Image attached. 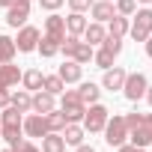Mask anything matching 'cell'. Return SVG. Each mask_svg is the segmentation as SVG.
Returning <instances> with one entry per match:
<instances>
[{
	"instance_id": "obj_1",
	"label": "cell",
	"mask_w": 152,
	"mask_h": 152,
	"mask_svg": "<svg viewBox=\"0 0 152 152\" xmlns=\"http://www.w3.org/2000/svg\"><path fill=\"white\" fill-rule=\"evenodd\" d=\"M125 125H128V137H131L134 146L152 143V113H128Z\"/></svg>"
},
{
	"instance_id": "obj_2",
	"label": "cell",
	"mask_w": 152,
	"mask_h": 152,
	"mask_svg": "<svg viewBox=\"0 0 152 152\" xmlns=\"http://www.w3.org/2000/svg\"><path fill=\"white\" fill-rule=\"evenodd\" d=\"M107 119H110L107 107H104V104H93V107L84 113V128H87L90 134H96V131H104Z\"/></svg>"
},
{
	"instance_id": "obj_3",
	"label": "cell",
	"mask_w": 152,
	"mask_h": 152,
	"mask_svg": "<svg viewBox=\"0 0 152 152\" xmlns=\"http://www.w3.org/2000/svg\"><path fill=\"white\" fill-rule=\"evenodd\" d=\"M104 140L110 143V146H122L125 143V137H128V125H125V116H113V119H107V125H104Z\"/></svg>"
},
{
	"instance_id": "obj_4",
	"label": "cell",
	"mask_w": 152,
	"mask_h": 152,
	"mask_svg": "<svg viewBox=\"0 0 152 152\" xmlns=\"http://www.w3.org/2000/svg\"><path fill=\"white\" fill-rule=\"evenodd\" d=\"M152 33V9H140L134 15V27H131V39L134 42H146Z\"/></svg>"
},
{
	"instance_id": "obj_5",
	"label": "cell",
	"mask_w": 152,
	"mask_h": 152,
	"mask_svg": "<svg viewBox=\"0 0 152 152\" xmlns=\"http://www.w3.org/2000/svg\"><path fill=\"white\" fill-rule=\"evenodd\" d=\"M146 78L140 72H134V75H125V84H122V90H125V99H131V102H137L140 96H146Z\"/></svg>"
},
{
	"instance_id": "obj_6",
	"label": "cell",
	"mask_w": 152,
	"mask_h": 152,
	"mask_svg": "<svg viewBox=\"0 0 152 152\" xmlns=\"http://www.w3.org/2000/svg\"><path fill=\"white\" fill-rule=\"evenodd\" d=\"M6 9H9V12H6V21H9L12 27H21V24L30 18V0H12Z\"/></svg>"
},
{
	"instance_id": "obj_7",
	"label": "cell",
	"mask_w": 152,
	"mask_h": 152,
	"mask_svg": "<svg viewBox=\"0 0 152 152\" xmlns=\"http://www.w3.org/2000/svg\"><path fill=\"white\" fill-rule=\"evenodd\" d=\"M21 128L30 134V137H45L48 134V122H45V113H33L21 122Z\"/></svg>"
},
{
	"instance_id": "obj_8",
	"label": "cell",
	"mask_w": 152,
	"mask_h": 152,
	"mask_svg": "<svg viewBox=\"0 0 152 152\" xmlns=\"http://www.w3.org/2000/svg\"><path fill=\"white\" fill-rule=\"evenodd\" d=\"M45 36L63 45V39H66V18H60V15H51V18L45 21Z\"/></svg>"
},
{
	"instance_id": "obj_9",
	"label": "cell",
	"mask_w": 152,
	"mask_h": 152,
	"mask_svg": "<svg viewBox=\"0 0 152 152\" xmlns=\"http://www.w3.org/2000/svg\"><path fill=\"white\" fill-rule=\"evenodd\" d=\"M36 45H39V30H36V27H21V33H18V39H15V48L27 54V51H33Z\"/></svg>"
},
{
	"instance_id": "obj_10",
	"label": "cell",
	"mask_w": 152,
	"mask_h": 152,
	"mask_svg": "<svg viewBox=\"0 0 152 152\" xmlns=\"http://www.w3.org/2000/svg\"><path fill=\"white\" fill-rule=\"evenodd\" d=\"M125 69H119V66H113V69H104V90H122V84H125Z\"/></svg>"
},
{
	"instance_id": "obj_11",
	"label": "cell",
	"mask_w": 152,
	"mask_h": 152,
	"mask_svg": "<svg viewBox=\"0 0 152 152\" xmlns=\"http://www.w3.org/2000/svg\"><path fill=\"white\" fill-rule=\"evenodd\" d=\"M21 81V72H18V66H9V63H0V87H15Z\"/></svg>"
},
{
	"instance_id": "obj_12",
	"label": "cell",
	"mask_w": 152,
	"mask_h": 152,
	"mask_svg": "<svg viewBox=\"0 0 152 152\" xmlns=\"http://www.w3.org/2000/svg\"><path fill=\"white\" fill-rule=\"evenodd\" d=\"M60 78H63V84H78L81 81V63H75V60H69V63H63L60 66Z\"/></svg>"
},
{
	"instance_id": "obj_13",
	"label": "cell",
	"mask_w": 152,
	"mask_h": 152,
	"mask_svg": "<svg viewBox=\"0 0 152 152\" xmlns=\"http://www.w3.org/2000/svg\"><path fill=\"white\" fill-rule=\"evenodd\" d=\"M42 152H66V140L60 131H48L42 137Z\"/></svg>"
},
{
	"instance_id": "obj_14",
	"label": "cell",
	"mask_w": 152,
	"mask_h": 152,
	"mask_svg": "<svg viewBox=\"0 0 152 152\" xmlns=\"http://www.w3.org/2000/svg\"><path fill=\"white\" fill-rule=\"evenodd\" d=\"M90 9H93V18H96L99 24H102V21H110V18L116 15V12H113V0H99V3H93Z\"/></svg>"
},
{
	"instance_id": "obj_15",
	"label": "cell",
	"mask_w": 152,
	"mask_h": 152,
	"mask_svg": "<svg viewBox=\"0 0 152 152\" xmlns=\"http://www.w3.org/2000/svg\"><path fill=\"white\" fill-rule=\"evenodd\" d=\"M9 104H12L15 110H21V113H27V110L33 107V96H30L27 90H18V93H9Z\"/></svg>"
},
{
	"instance_id": "obj_16",
	"label": "cell",
	"mask_w": 152,
	"mask_h": 152,
	"mask_svg": "<svg viewBox=\"0 0 152 152\" xmlns=\"http://www.w3.org/2000/svg\"><path fill=\"white\" fill-rule=\"evenodd\" d=\"M63 140H66V146H81V143H84V128L75 125V122H66V128H63Z\"/></svg>"
},
{
	"instance_id": "obj_17",
	"label": "cell",
	"mask_w": 152,
	"mask_h": 152,
	"mask_svg": "<svg viewBox=\"0 0 152 152\" xmlns=\"http://www.w3.org/2000/svg\"><path fill=\"white\" fill-rule=\"evenodd\" d=\"M33 110L36 113H51L54 110V96L45 90V93H36L33 96Z\"/></svg>"
},
{
	"instance_id": "obj_18",
	"label": "cell",
	"mask_w": 152,
	"mask_h": 152,
	"mask_svg": "<svg viewBox=\"0 0 152 152\" xmlns=\"http://www.w3.org/2000/svg\"><path fill=\"white\" fill-rule=\"evenodd\" d=\"M66 30H69V36H81V33L87 30V18H84L81 12H72V15L66 18Z\"/></svg>"
},
{
	"instance_id": "obj_19",
	"label": "cell",
	"mask_w": 152,
	"mask_h": 152,
	"mask_svg": "<svg viewBox=\"0 0 152 152\" xmlns=\"http://www.w3.org/2000/svg\"><path fill=\"white\" fill-rule=\"evenodd\" d=\"M107 24H110V27H107V36H116V39H122V36L128 33V18H125V15H113Z\"/></svg>"
},
{
	"instance_id": "obj_20",
	"label": "cell",
	"mask_w": 152,
	"mask_h": 152,
	"mask_svg": "<svg viewBox=\"0 0 152 152\" xmlns=\"http://www.w3.org/2000/svg\"><path fill=\"white\" fill-rule=\"evenodd\" d=\"M104 27L96 21V24H87V30H84V39H87V45H102L104 42Z\"/></svg>"
},
{
	"instance_id": "obj_21",
	"label": "cell",
	"mask_w": 152,
	"mask_h": 152,
	"mask_svg": "<svg viewBox=\"0 0 152 152\" xmlns=\"http://www.w3.org/2000/svg\"><path fill=\"white\" fill-rule=\"evenodd\" d=\"M72 60H75V63H81V66L90 63V60H93V45H87V42L78 39V45L72 48Z\"/></svg>"
},
{
	"instance_id": "obj_22",
	"label": "cell",
	"mask_w": 152,
	"mask_h": 152,
	"mask_svg": "<svg viewBox=\"0 0 152 152\" xmlns=\"http://www.w3.org/2000/svg\"><path fill=\"white\" fill-rule=\"evenodd\" d=\"M99 93H102V90H99L93 81L81 84V90H78V96H81V102H84V104H96V102H99Z\"/></svg>"
},
{
	"instance_id": "obj_23",
	"label": "cell",
	"mask_w": 152,
	"mask_h": 152,
	"mask_svg": "<svg viewBox=\"0 0 152 152\" xmlns=\"http://www.w3.org/2000/svg\"><path fill=\"white\" fill-rule=\"evenodd\" d=\"M15 39H9V36H0V63H12V57H15Z\"/></svg>"
},
{
	"instance_id": "obj_24",
	"label": "cell",
	"mask_w": 152,
	"mask_h": 152,
	"mask_svg": "<svg viewBox=\"0 0 152 152\" xmlns=\"http://www.w3.org/2000/svg\"><path fill=\"white\" fill-rule=\"evenodd\" d=\"M21 81H24V87H27V90H42L45 75H42L39 69H30V72H24V75H21Z\"/></svg>"
},
{
	"instance_id": "obj_25",
	"label": "cell",
	"mask_w": 152,
	"mask_h": 152,
	"mask_svg": "<svg viewBox=\"0 0 152 152\" xmlns=\"http://www.w3.org/2000/svg\"><path fill=\"white\" fill-rule=\"evenodd\" d=\"M45 122H48V131H63L66 128V113L63 110H51V113H45Z\"/></svg>"
},
{
	"instance_id": "obj_26",
	"label": "cell",
	"mask_w": 152,
	"mask_h": 152,
	"mask_svg": "<svg viewBox=\"0 0 152 152\" xmlns=\"http://www.w3.org/2000/svg\"><path fill=\"white\" fill-rule=\"evenodd\" d=\"M42 87H45L51 96H60V93L66 90V84H63V78H60V75H51V78H45V81H42Z\"/></svg>"
},
{
	"instance_id": "obj_27",
	"label": "cell",
	"mask_w": 152,
	"mask_h": 152,
	"mask_svg": "<svg viewBox=\"0 0 152 152\" xmlns=\"http://www.w3.org/2000/svg\"><path fill=\"white\" fill-rule=\"evenodd\" d=\"M93 60H96V66H99V69H110V63H113V54L102 48V51H93Z\"/></svg>"
},
{
	"instance_id": "obj_28",
	"label": "cell",
	"mask_w": 152,
	"mask_h": 152,
	"mask_svg": "<svg viewBox=\"0 0 152 152\" xmlns=\"http://www.w3.org/2000/svg\"><path fill=\"white\" fill-rule=\"evenodd\" d=\"M39 51H42V57H54V54L60 51V42H54V39H48V36H45V39L39 42Z\"/></svg>"
},
{
	"instance_id": "obj_29",
	"label": "cell",
	"mask_w": 152,
	"mask_h": 152,
	"mask_svg": "<svg viewBox=\"0 0 152 152\" xmlns=\"http://www.w3.org/2000/svg\"><path fill=\"white\" fill-rule=\"evenodd\" d=\"M134 9H137V0H116V15H134Z\"/></svg>"
},
{
	"instance_id": "obj_30",
	"label": "cell",
	"mask_w": 152,
	"mask_h": 152,
	"mask_svg": "<svg viewBox=\"0 0 152 152\" xmlns=\"http://www.w3.org/2000/svg\"><path fill=\"white\" fill-rule=\"evenodd\" d=\"M102 48H104V51H110V54L116 57V54L122 51V39H116V36H104V42H102Z\"/></svg>"
},
{
	"instance_id": "obj_31",
	"label": "cell",
	"mask_w": 152,
	"mask_h": 152,
	"mask_svg": "<svg viewBox=\"0 0 152 152\" xmlns=\"http://www.w3.org/2000/svg\"><path fill=\"white\" fill-rule=\"evenodd\" d=\"M69 6H72V12H84L93 6V0H69Z\"/></svg>"
},
{
	"instance_id": "obj_32",
	"label": "cell",
	"mask_w": 152,
	"mask_h": 152,
	"mask_svg": "<svg viewBox=\"0 0 152 152\" xmlns=\"http://www.w3.org/2000/svg\"><path fill=\"white\" fill-rule=\"evenodd\" d=\"M39 3H42V9H51V12H54V9L63 6V0H39Z\"/></svg>"
},
{
	"instance_id": "obj_33",
	"label": "cell",
	"mask_w": 152,
	"mask_h": 152,
	"mask_svg": "<svg viewBox=\"0 0 152 152\" xmlns=\"http://www.w3.org/2000/svg\"><path fill=\"white\" fill-rule=\"evenodd\" d=\"M6 104H9V90L0 87V107H6Z\"/></svg>"
},
{
	"instance_id": "obj_34",
	"label": "cell",
	"mask_w": 152,
	"mask_h": 152,
	"mask_svg": "<svg viewBox=\"0 0 152 152\" xmlns=\"http://www.w3.org/2000/svg\"><path fill=\"white\" fill-rule=\"evenodd\" d=\"M116 149H119V152H143V146H134V143H131V146L122 143V146H116Z\"/></svg>"
},
{
	"instance_id": "obj_35",
	"label": "cell",
	"mask_w": 152,
	"mask_h": 152,
	"mask_svg": "<svg viewBox=\"0 0 152 152\" xmlns=\"http://www.w3.org/2000/svg\"><path fill=\"white\" fill-rule=\"evenodd\" d=\"M15 152H39V149H36L33 143H18V149H15Z\"/></svg>"
},
{
	"instance_id": "obj_36",
	"label": "cell",
	"mask_w": 152,
	"mask_h": 152,
	"mask_svg": "<svg viewBox=\"0 0 152 152\" xmlns=\"http://www.w3.org/2000/svg\"><path fill=\"white\" fill-rule=\"evenodd\" d=\"M78 152H96V149H93V146H84V143H81V146H78Z\"/></svg>"
},
{
	"instance_id": "obj_37",
	"label": "cell",
	"mask_w": 152,
	"mask_h": 152,
	"mask_svg": "<svg viewBox=\"0 0 152 152\" xmlns=\"http://www.w3.org/2000/svg\"><path fill=\"white\" fill-rule=\"evenodd\" d=\"M146 54L152 57V39H146Z\"/></svg>"
},
{
	"instance_id": "obj_38",
	"label": "cell",
	"mask_w": 152,
	"mask_h": 152,
	"mask_svg": "<svg viewBox=\"0 0 152 152\" xmlns=\"http://www.w3.org/2000/svg\"><path fill=\"white\" fill-rule=\"evenodd\" d=\"M146 102L152 104V87H146Z\"/></svg>"
},
{
	"instance_id": "obj_39",
	"label": "cell",
	"mask_w": 152,
	"mask_h": 152,
	"mask_svg": "<svg viewBox=\"0 0 152 152\" xmlns=\"http://www.w3.org/2000/svg\"><path fill=\"white\" fill-rule=\"evenodd\" d=\"M9 3H12V0H0V6H9Z\"/></svg>"
},
{
	"instance_id": "obj_40",
	"label": "cell",
	"mask_w": 152,
	"mask_h": 152,
	"mask_svg": "<svg viewBox=\"0 0 152 152\" xmlns=\"http://www.w3.org/2000/svg\"><path fill=\"white\" fill-rule=\"evenodd\" d=\"M3 152H15V149H12V146H9V149H3Z\"/></svg>"
},
{
	"instance_id": "obj_41",
	"label": "cell",
	"mask_w": 152,
	"mask_h": 152,
	"mask_svg": "<svg viewBox=\"0 0 152 152\" xmlns=\"http://www.w3.org/2000/svg\"><path fill=\"white\" fill-rule=\"evenodd\" d=\"M140 3H152V0H140Z\"/></svg>"
}]
</instances>
